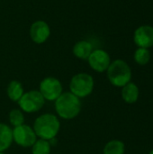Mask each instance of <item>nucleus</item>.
<instances>
[{"mask_svg":"<svg viewBox=\"0 0 153 154\" xmlns=\"http://www.w3.org/2000/svg\"><path fill=\"white\" fill-rule=\"evenodd\" d=\"M32 129L37 138L51 141L60 132V122L58 116L53 114H43L35 119Z\"/></svg>","mask_w":153,"mask_h":154,"instance_id":"nucleus-1","label":"nucleus"},{"mask_svg":"<svg viewBox=\"0 0 153 154\" xmlns=\"http://www.w3.org/2000/svg\"><path fill=\"white\" fill-rule=\"evenodd\" d=\"M55 111L59 117L64 120L76 118L81 111L80 98L71 92H63L55 100Z\"/></svg>","mask_w":153,"mask_h":154,"instance_id":"nucleus-2","label":"nucleus"},{"mask_svg":"<svg viewBox=\"0 0 153 154\" xmlns=\"http://www.w3.org/2000/svg\"><path fill=\"white\" fill-rule=\"evenodd\" d=\"M106 75L109 82L117 88H123L132 79V69L130 66L123 60H115L111 61Z\"/></svg>","mask_w":153,"mask_h":154,"instance_id":"nucleus-3","label":"nucleus"},{"mask_svg":"<svg viewBox=\"0 0 153 154\" xmlns=\"http://www.w3.org/2000/svg\"><path fill=\"white\" fill-rule=\"evenodd\" d=\"M95 81L93 77L86 72H80L74 75L69 82V92L78 98L88 97L94 90Z\"/></svg>","mask_w":153,"mask_h":154,"instance_id":"nucleus-4","label":"nucleus"},{"mask_svg":"<svg viewBox=\"0 0 153 154\" xmlns=\"http://www.w3.org/2000/svg\"><path fill=\"white\" fill-rule=\"evenodd\" d=\"M17 103L23 113L33 114L40 111L44 106L45 99L39 90H30L24 92Z\"/></svg>","mask_w":153,"mask_h":154,"instance_id":"nucleus-5","label":"nucleus"},{"mask_svg":"<svg viewBox=\"0 0 153 154\" xmlns=\"http://www.w3.org/2000/svg\"><path fill=\"white\" fill-rule=\"evenodd\" d=\"M39 91L45 100L55 101L63 93V87L58 79L47 77L41 81Z\"/></svg>","mask_w":153,"mask_h":154,"instance_id":"nucleus-6","label":"nucleus"},{"mask_svg":"<svg viewBox=\"0 0 153 154\" xmlns=\"http://www.w3.org/2000/svg\"><path fill=\"white\" fill-rule=\"evenodd\" d=\"M36 140L37 136L32 127L28 125L23 124L13 129V141L21 147H32Z\"/></svg>","mask_w":153,"mask_h":154,"instance_id":"nucleus-7","label":"nucleus"},{"mask_svg":"<svg viewBox=\"0 0 153 154\" xmlns=\"http://www.w3.org/2000/svg\"><path fill=\"white\" fill-rule=\"evenodd\" d=\"M87 62L93 70L98 73H102L107 70L111 63V58L108 52L105 50L96 49L91 52L87 59Z\"/></svg>","mask_w":153,"mask_h":154,"instance_id":"nucleus-8","label":"nucleus"},{"mask_svg":"<svg viewBox=\"0 0 153 154\" xmlns=\"http://www.w3.org/2000/svg\"><path fill=\"white\" fill-rule=\"evenodd\" d=\"M30 38L36 44L44 43L50 35V25L43 20L33 22L30 27Z\"/></svg>","mask_w":153,"mask_h":154,"instance_id":"nucleus-9","label":"nucleus"},{"mask_svg":"<svg viewBox=\"0 0 153 154\" xmlns=\"http://www.w3.org/2000/svg\"><path fill=\"white\" fill-rule=\"evenodd\" d=\"M133 41L138 48L149 49L153 46V26L142 25L138 27L133 34Z\"/></svg>","mask_w":153,"mask_h":154,"instance_id":"nucleus-10","label":"nucleus"},{"mask_svg":"<svg viewBox=\"0 0 153 154\" xmlns=\"http://www.w3.org/2000/svg\"><path fill=\"white\" fill-rule=\"evenodd\" d=\"M94 51L93 45L90 42L87 40H81L77 42L72 49V52L74 56L79 60H87L91 52Z\"/></svg>","mask_w":153,"mask_h":154,"instance_id":"nucleus-11","label":"nucleus"},{"mask_svg":"<svg viewBox=\"0 0 153 154\" xmlns=\"http://www.w3.org/2000/svg\"><path fill=\"white\" fill-rule=\"evenodd\" d=\"M122 98L124 101L127 104H134L137 102L139 96H140V90L136 84L133 82H129L125 86L122 88Z\"/></svg>","mask_w":153,"mask_h":154,"instance_id":"nucleus-12","label":"nucleus"},{"mask_svg":"<svg viewBox=\"0 0 153 154\" xmlns=\"http://www.w3.org/2000/svg\"><path fill=\"white\" fill-rule=\"evenodd\" d=\"M13 142V129L6 124L0 123V152L9 149Z\"/></svg>","mask_w":153,"mask_h":154,"instance_id":"nucleus-13","label":"nucleus"},{"mask_svg":"<svg viewBox=\"0 0 153 154\" xmlns=\"http://www.w3.org/2000/svg\"><path fill=\"white\" fill-rule=\"evenodd\" d=\"M24 93L23 87L22 83L18 80H12L9 82L7 88H6V94L10 100L13 102H18Z\"/></svg>","mask_w":153,"mask_h":154,"instance_id":"nucleus-14","label":"nucleus"},{"mask_svg":"<svg viewBox=\"0 0 153 154\" xmlns=\"http://www.w3.org/2000/svg\"><path fill=\"white\" fill-rule=\"evenodd\" d=\"M125 145L120 140H112L108 142L103 150L104 154H124Z\"/></svg>","mask_w":153,"mask_h":154,"instance_id":"nucleus-15","label":"nucleus"},{"mask_svg":"<svg viewBox=\"0 0 153 154\" xmlns=\"http://www.w3.org/2000/svg\"><path fill=\"white\" fill-rule=\"evenodd\" d=\"M32 148V154H50L51 143L50 141L37 139Z\"/></svg>","mask_w":153,"mask_h":154,"instance_id":"nucleus-16","label":"nucleus"},{"mask_svg":"<svg viewBox=\"0 0 153 154\" xmlns=\"http://www.w3.org/2000/svg\"><path fill=\"white\" fill-rule=\"evenodd\" d=\"M134 60L137 64L144 66L149 63L151 60V52L149 49L146 48H138L134 52Z\"/></svg>","mask_w":153,"mask_h":154,"instance_id":"nucleus-17","label":"nucleus"},{"mask_svg":"<svg viewBox=\"0 0 153 154\" xmlns=\"http://www.w3.org/2000/svg\"><path fill=\"white\" fill-rule=\"evenodd\" d=\"M9 122L14 127H17L24 124V115L20 108L12 109L8 115Z\"/></svg>","mask_w":153,"mask_h":154,"instance_id":"nucleus-18","label":"nucleus"},{"mask_svg":"<svg viewBox=\"0 0 153 154\" xmlns=\"http://www.w3.org/2000/svg\"><path fill=\"white\" fill-rule=\"evenodd\" d=\"M149 154H153V150L152 151H151V152H150V153Z\"/></svg>","mask_w":153,"mask_h":154,"instance_id":"nucleus-19","label":"nucleus"},{"mask_svg":"<svg viewBox=\"0 0 153 154\" xmlns=\"http://www.w3.org/2000/svg\"><path fill=\"white\" fill-rule=\"evenodd\" d=\"M0 154H5V152H0Z\"/></svg>","mask_w":153,"mask_h":154,"instance_id":"nucleus-20","label":"nucleus"}]
</instances>
